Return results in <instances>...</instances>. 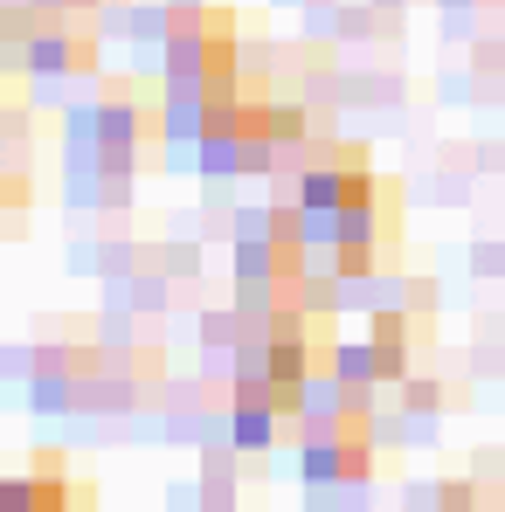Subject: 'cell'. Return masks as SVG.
Wrapping results in <instances>:
<instances>
[{
    "label": "cell",
    "mask_w": 505,
    "mask_h": 512,
    "mask_svg": "<svg viewBox=\"0 0 505 512\" xmlns=\"http://www.w3.org/2000/svg\"><path fill=\"white\" fill-rule=\"evenodd\" d=\"M374 173H367V160L353 153V146H333L326 160H312V167L298 173V215H305V229L312 236H326L333 229V215L367 187Z\"/></svg>",
    "instance_id": "1"
},
{
    "label": "cell",
    "mask_w": 505,
    "mask_h": 512,
    "mask_svg": "<svg viewBox=\"0 0 505 512\" xmlns=\"http://www.w3.org/2000/svg\"><path fill=\"white\" fill-rule=\"evenodd\" d=\"M28 63H35L42 77H77V70L90 63V42H84V35H70L63 21H42V35L28 42Z\"/></svg>",
    "instance_id": "2"
}]
</instances>
